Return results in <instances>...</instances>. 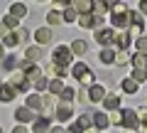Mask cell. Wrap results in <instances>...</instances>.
<instances>
[{
    "mask_svg": "<svg viewBox=\"0 0 147 133\" xmlns=\"http://www.w3.org/2000/svg\"><path fill=\"white\" fill-rule=\"evenodd\" d=\"M71 62H74V54H71V49H69L66 44H59V47L52 49V64H57V67H69Z\"/></svg>",
    "mask_w": 147,
    "mask_h": 133,
    "instance_id": "1",
    "label": "cell"
},
{
    "mask_svg": "<svg viewBox=\"0 0 147 133\" xmlns=\"http://www.w3.org/2000/svg\"><path fill=\"white\" fill-rule=\"evenodd\" d=\"M27 37H30V30H27V27H20V30H15V32H7L5 37L0 40V44H3V47H15V44L25 42Z\"/></svg>",
    "mask_w": 147,
    "mask_h": 133,
    "instance_id": "2",
    "label": "cell"
},
{
    "mask_svg": "<svg viewBox=\"0 0 147 133\" xmlns=\"http://www.w3.org/2000/svg\"><path fill=\"white\" fill-rule=\"evenodd\" d=\"M137 116L132 108H120V128L123 131H137Z\"/></svg>",
    "mask_w": 147,
    "mask_h": 133,
    "instance_id": "3",
    "label": "cell"
},
{
    "mask_svg": "<svg viewBox=\"0 0 147 133\" xmlns=\"http://www.w3.org/2000/svg\"><path fill=\"white\" fill-rule=\"evenodd\" d=\"M76 20H79V27H84V30H98L103 17L96 15V12H88V15H79Z\"/></svg>",
    "mask_w": 147,
    "mask_h": 133,
    "instance_id": "4",
    "label": "cell"
},
{
    "mask_svg": "<svg viewBox=\"0 0 147 133\" xmlns=\"http://www.w3.org/2000/svg\"><path fill=\"white\" fill-rule=\"evenodd\" d=\"M130 20H132V10H125V12H113L110 15V22H113V30H127L130 27Z\"/></svg>",
    "mask_w": 147,
    "mask_h": 133,
    "instance_id": "5",
    "label": "cell"
},
{
    "mask_svg": "<svg viewBox=\"0 0 147 133\" xmlns=\"http://www.w3.org/2000/svg\"><path fill=\"white\" fill-rule=\"evenodd\" d=\"M96 42L103 44V47H110L113 44V40H115V30L113 27H100V30H96Z\"/></svg>",
    "mask_w": 147,
    "mask_h": 133,
    "instance_id": "6",
    "label": "cell"
},
{
    "mask_svg": "<svg viewBox=\"0 0 147 133\" xmlns=\"http://www.w3.org/2000/svg\"><path fill=\"white\" fill-rule=\"evenodd\" d=\"M145 32V17H140V12H132V20H130V27H127V35L130 37H140Z\"/></svg>",
    "mask_w": 147,
    "mask_h": 133,
    "instance_id": "7",
    "label": "cell"
},
{
    "mask_svg": "<svg viewBox=\"0 0 147 133\" xmlns=\"http://www.w3.org/2000/svg\"><path fill=\"white\" fill-rule=\"evenodd\" d=\"M105 94H108V91H105V86L96 81L93 86H88V96H86V99H88L91 104H98V101H103V99H105Z\"/></svg>",
    "mask_w": 147,
    "mask_h": 133,
    "instance_id": "8",
    "label": "cell"
},
{
    "mask_svg": "<svg viewBox=\"0 0 147 133\" xmlns=\"http://www.w3.org/2000/svg\"><path fill=\"white\" fill-rule=\"evenodd\" d=\"M10 86H12L15 91H30V89H32V84L27 81V76L22 74V72L12 74V79H10Z\"/></svg>",
    "mask_w": 147,
    "mask_h": 133,
    "instance_id": "9",
    "label": "cell"
},
{
    "mask_svg": "<svg viewBox=\"0 0 147 133\" xmlns=\"http://www.w3.org/2000/svg\"><path fill=\"white\" fill-rule=\"evenodd\" d=\"M54 116H57V121H59V123L71 121V116H74L71 104H61V106H57V108H54Z\"/></svg>",
    "mask_w": 147,
    "mask_h": 133,
    "instance_id": "10",
    "label": "cell"
},
{
    "mask_svg": "<svg viewBox=\"0 0 147 133\" xmlns=\"http://www.w3.org/2000/svg\"><path fill=\"white\" fill-rule=\"evenodd\" d=\"M103 108H105L108 113L118 111V108H120V94H105V99H103Z\"/></svg>",
    "mask_w": 147,
    "mask_h": 133,
    "instance_id": "11",
    "label": "cell"
},
{
    "mask_svg": "<svg viewBox=\"0 0 147 133\" xmlns=\"http://www.w3.org/2000/svg\"><path fill=\"white\" fill-rule=\"evenodd\" d=\"M71 10L76 15H88V12H93V3L91 0H76V3H71Z\"/></svg>",
    "mask_w": 147,
    "mask_h": 133,
    "instance_id": "12",
    "label": "cell"
},
{
    "mask_svg": "<svg viewBox=\"0 0 147 133\" xmlns=\"http://www.w3.org/2000/svg\"><path fill=\"white\" fill-rule=\"evenodd\" d=\"M52 30H49V27H39V30L34 32V42H37V47H42V44H49L52 42Z\"/></svg>",
    "mask_w": 147,
    "mask_h": 133,
    "instance_id": "13",
    "label": "cell"
},
{
    "mask_svg": "<svg viewBox=\"0 0 147 133\" xmlns=\"http://www.w3.org/2000/svg\"><path fill=\"white\" fill-rule=\"evenodd\" d=\"M130 42H132V37L127 35V32H120V35H115V40H113V44L118 47V52H127Z\"/></svg>",
    "mask_w": 147,
    "mask_h": 133,
    "instance_id": "14",
    "label": "cell"
},
{
    "mask_svg": "<svg viewBox=\"0 0 147 133\" xmlns=\"http://www.w3.org/2000/svg\"><path fill=\"white\" fill-rule=\"evenodd\" d=\"M49 128H52L49 118H34L32 121V133H49Z\"/></svg>",
    "mask_w": 147,
    "mask_h": 133,
    "instance_id": "15",
    "label": "cell"
},
{
    "mask_svg": "<svg viewBox=\"0 0 147 133\" xmlns=\"http://www.w3.org/2000/svg\"><path fill=\"white\" fill-rule=\"evenodd\" d=\"M15 121L20 123V126H22V123H30V121H34V113H32L27 106H22V108L15 111Z\"/></svg>",
    "mask_w": 147,
    "mask_h": 133,
    "instance_id": "16",
    "label": "cell"
},
{
    "mask_svg": "<svg viewBox=\"0 0 147 133\" xmlns=\"http://www.w3.org/2000/svg\"><path fill=\"white\" fill-rule=\"evenodd\" d=\"M130 64H132V69H140V72H147V54H132L130 57Z\"/></svg>",
    "mask_w": 147,
    "mask_h": 133,
    "instance_id": "17",
    "label": "cell"
},
{
    "mask_svg": "<svg viewBox=\"0 0 147 133\" xmlns=\"http://www.w3.org/2000/svg\"><path fill=\"white\" fill-rule=\"evenodd\" d=\"M27 108H30L32 113L42 111V96H39V94H30V96H27Z\"/></svg>",
    "mask_w": 147,
    "mask_h": 133,
    "instance_id": "18",
    "label": "cell"
},
{
    "mask_svg": "<svg viewBox=\"0 0 147 133\" xmlns=\"http://www.w3.org/2000/svg\"><path fill=\"white\" fill-rule=\"evenodd\" d=\"M10 15L15 17V20H22V17L27 15V5L25 3H12L10 5Z\"/></svg>",
    "mask_w": 147,
    "mask_h": 133,
    "instance_id": "19",
    "label": "cell"
},
{
    "mask_svg": "<svg viewBox=\"0 0 147 133\" xmlns=\"http://www.w3.org/2000/svg\"><path fill=\"white\" fill-rule=\"evenodd\" d=\"M88 72H91L88 64H84V62H76V64L71 67V76H74V79H81V76H86Z\"/></svg>",
    "mask_w": 147,
    "mask_h": 133,
    "instance_id": "20",
    "label": "cell"
},
{
    "mask_svg": "<svg viewBox=\"0 0 147 133\" xmlns=\"http://www.w3.org/2000/svg\"><path fill=\"white\" fill-rule=\"evenodd\" d=\"M98 59L103 64H115V49H110V47H103L98 54Z\"/></svg>",
    "mask_w": 147,
    "mask_h": 133,
    "instance_id": "21",
    "label": "cell"
},
{
    "mask_svg": "<svg viewBox=\"0 0 147 133\" xmlns=\"http://www.w3.org/2000/svg\"><path fill=\"white\" fill-rule=\"evenodd\" d=\"M91 123H93V128L103 131V128H108V116H105V113H93V116H91Z\"/></svg>",
    "mask_w": 147,
    "mask_h": 133,
    "instance_id": "22",
    "label": "cell"
},
{
    "mask_svg": "<svg viewBox=\"0 0 147 133\" xmlns=\"http://www.w3.org/2000/svg\"><path fill=\"white\" fill-rule=\"evenodd\" d=\"M15 94H17V91L15 89H12V86L10 84H3V86H0V101H12V99H15Z\"/></svg>",
    "mask_w": 147,
    "mask_h": 133,
    "instance_id": "23",
    "label": "cell"
},
{
    "mask_svg": "<svg viewBox=\"0 0 147 133\" xmlns=\"http://www.w3.org/2000/svg\"><path fill=\"white\" fill-rule=\"evenodd\" d=\"M120 89L125 91V94H137V89H140V84H137V81H132L130 76H127V79H123V81H120Z\"/></svg>",
    "mask_w": 147,
    "mask_h": 133,
    "instance_id": "24",
    "label": "cell"
},
{
    "mask_svg": "<svg viewBox=\"0 0 147 133\" xmlns=\"http://www.w3.org/2000/svg\"><path fill=\"white\" fill-rule=\"evenodd\" d=\"M69 49H71V54H86V49H88V44H86L84 40H74V42L69 44Z\"/></svg>",
    "mask_w": 147,
    "mask_h": 133,
    "instance_id": "25",
    "label": "cell"
},
{
    "mask_svg": "<svg viewBox=\"0 0 147 133\" xmlns=\"http://www.w3.org/2000/svg\"><path fill=\"white\" fill-rule=\"evenodd\" d=\"M47 89H49V94H52V96H59V94L64 91V81H61V79H52V81L47 84Z\"/></svg>",
    "mask_w": 147,
    "mask_h": 133,
    "instance_id": "26",
    "label": "cell"
},
{
    "mask_svg": "<svg viewBox=\"0 0 147 133\" xmlns=\"http://www.w3.org/2000/svg\"><path fill=\"white\" fill-rule=\"evenodd\" d=\"M20 62H22V59L17 57V54H10V57H5V59H3V67H5V69L10 72V69H15V67H20Z\"/></svg>",
    "mask_w": 147,
    "mask_h": 133,
    "instance_id": "27",
    "label": "cell"
},
{
    "mask_svg": "<svg viewBox=\"0 0 147 133\" xmlns=\"http://www.w3.org/2000/svg\"><path fill=\"white\" fill-rule=\"evenodd\" d=\"M39 47H27V52H25V59L27 62H34V64H39Z\"/></svg>",
    "mask_w": 147,
    "mask_h": 133,
    "instance_id": "28",
    "label": "cell"
},
{
    "mask_svg": "<svg viewBox=\"0 0 147 133\" xmlns=\"http://www.w3.org/2000/svg\"><path fill=\"white\" fill-rule=\"evenodd\" d=\"M76 126H79L81 131H88V128H93V123H91V116H88V113H81L79 121H76Z\"/></svg>",
    "mask_w": 147,
    "mask_h": 133,
    "instance_id": "29",
    "label": "cell"
},
{
    "mask_svg": "<svg viewBox=\"0 0 147 133\" xmlns=\"http://www.w3.org/2000/svg\"><path fill=\"white\" fill-rule=\"evenodd\" d=\"M59 96H61V99H64V104H71L74 99H76V91H74L71 86H64V91H61V94H59Z\"/></svg>",
    "mask_w": 147,
    "mask_h": 133,
    "instance_id": "30",
    "label": "cell"
},
{
    "mask_svg": "<svg viewBox=\"0 0 147 133\" xmlns=\"http://www.w3.org/2000/svg\"><path fill=\"white\" fill-rule=\"evenodd\" d=\"M76 17H79V15L71 10V5L64 8V12H61V20H64V22H76Z\"/></svg>",
    "mask_w": 147,
    "mask_h": 133,
    "instance_id": "31",
    "label": "cell"
},
{
    "mask_svg": "<svg viewBox=\"0 0 147 133\" xmlns=\"http://www.w3.org/2000/svg\"><path fill=\"white\" fill-rule=\"evenodd\" d=\"M47 22H49V25H52V27H57L59 22H61V15H59L57 10H52V12H47Z\"/></svg>",
    "mask_w": 147,
    "mask_h": 133,
    "instance_id": "32",
    "label": "cell"
},
{
    "mask_svg": "<svg viewBox=\"0 0 147 133\" xmlns=\"http://www.w3.org/2000/svg\"><path fill=\"white\" fill-rule=\"evenodd\" d=\"M49 72H52L57 79H61V76H66V67H57V64H49Z\"/></svg>",
    "mask_w": 147,
    "mask_h": 133,
    "instance_id": "33",
    "label": "cell"
},
{
    "mask_svg": "<svg viewBox=\"0 0 147 133\" xmlns=\"http://www.w3.org/2000/svg\"><path fill=\"white\" fill-rule=\"evenodd\" d=\"M132 81H137V84H142V81H147V72H140V69H132Z\"/></svg>",
    "mask_w": 147,
    "mask_h": 133,
    "instance_id": "34",
    "label": "cell"
},
{
    "mask_svg": "<svg viewBox=\"0 0 147 133\" xmlns=\"http://www.w3.org/2000/svg\"><path fill=\"white\" fill-rule=\"evenodd\" d=\"M130 62V54L127 52H115V64L118 67H123V64H127Z\"/></svg>",
    "mask_w": 147,
    "mask_h": 133,
    "instance_id": "35",
    "label": "cell"
},
{
    "mask_svg": "<svg viewBox=\"0 0 147 133\" xmlns=\"http://www.w3.org/2000/svg\"><path fill=\"white\" fill-rule=\"evenodd\" d=\"M3 25H5L7 30H10V27H20V20H15L12 15H5V17H3Z\"/></svg>",
    "mask_w": 147,
    "mask_h": 133,
    "instance_id": "36",
    "label": "cell"
},
{
    "mask_svg": "<svg viewBox=\"0 0 147 133\" xmlns=\"http://www.w3.org/2000/svg\"><path fill=\"white\" fill-rule=\"evenodd\" d=\"M79 84H84V86H93V84H96V76L88 72L86 76H81V79H79Z\"/></svg>",
    "mask_w": 147,
    "mask_h": 133,
    "instance_id": "37",
    "label": "cell"
},
{
    "mask_svg": "<svg viewBox=\"0 0 147 133\" xmlns=\"http://www.w3.org/2000/svg\"><path fill=\"white\" fill-rule=\"evenodd\" d=\"M135 116H137V123H147V106L137 108V111H135Z\"/></svg>",
    "mask_w": 147,
    "mask_h": 133,
    "instance_id": "38",
    "label": "cell"
},
{
    "mask_svg": "<svg viewBox=\"0 0 147 133\" xmlns=\"http://www.w3.org/2000/svg\"><path fill=\"white\" fill-rule=\"evenodd\" d=\"M135 44H137V49H140V54H147V37H137Z\"/></svg>",
    "mask_w": 147,
    "mask_h": 133,
    "instance_id": "39",
    "label": "cell"
},
{
    "mask_svg": "<svg viewBox=\"0 0 147 133\" xmlns=\"http://www.w3.org/2000/svg\"><path fill=\"white\" fill-rule=\"evenodd\" d=\"M47 84H49V81L44 79V76H39V79H34V81H32V86H34L37 91H42V89H47Z\"/></svg>",
    "mask_w": 147,
    "mask_h": 133,
    "instance_id": "40",
    "label": "cell"
},
{
    "mask_svg": "<svg viewBox=\"0 0 147 133\" xmlns=\"http://www.w3.org/2000/svg\"><path fill=\"white\" fill-rule=\"evenodd\" d=\"M140 17H147V0L140 3Z\"/></svg>",
    "mask_w": 147,
    "mask_h": 133,
    "instance_id": "41",
    "label": "cell"
},
{
    "mask_svg": "<svg viewBox=\"0 0 147 133\" xmlns=\"http://www.w3.org/2000/svg\"><path fill=\"white\" fill-rule=\"evenodd\" d=\"M49 133H66V128H61V126H52V128H49Z\"/></svg>",
    "mask_w": 147,
    "mask_h": 133,
    "instance_id": "42",
    "label": "cell"
},
{
    "mask_svg": "<svg viewBox=\"0 0 147 133\" xmlns=\"http://www.w3.org/2000/svg\"><path fill=\"white\" fill-rule=\"evenodd\" d=\"M12 133H30V131H27L25 126H20V123H17V126H15V131H12Z\"/></svg>",
    "mask_w": 147,
    "mask_h": 133,
    "instance_id": "43",
    "label": "cell"
},
{
    "mask_svg": "<svg viewBox=\"0 0 147 133\" xmlns=\"http://www.w3.org/2000/svg\"><path fill=\"white\" fill-rule=\"evenodd\" d=\"M5 35H7V27H5V25H3V22H0V40L5 37Z\"/></svg>",
    "mask_w": 147,
    "mask_h": 133,
    "instance_id": "44",
    "label": "cell"
},
{
    "mask_svg": "<svg viewBox=\"0 0 147 133\" xmlns=\"http://www.w3.org/2000/svg\"><path fill=\"white\" fill-rule=\"evenodd\" d=\"M3 54H5V47H3V44H0V59H3Z\"/></svg>",
    "mask_w": 147,
    "mask_h": 133,
    "instance_id": "45",
    "label": "cell"
},
{
    "mask_svg": "<svg viewBox=\"0 0 147 133\" xmlns=\"http://www.w3.org/2000/svg\"><path fill=\"white\" fill-rule=\"evenodd\" d=\"M123 133H137V131H123Z\"/></svg>",
    "mask_w": 147,
    "mask_h": 133,
    "instance_id": "46",
    "label": "cell"
},
{
    "mask_svg": "<svg viewBox=\"0 0 147 133\" xmlns=\"http://www.w3.org/2000/svg\"><path fill=\"white\" fill-rule=\"evenodd\" d=\"M0 133H3V126H0Z\"/></svg>",
    "mask_w": 147,
    "mask_h": 133,
    "instance_id": "47",
    "label": "cell"
},
{
    "mask_svg": "<svg viewBox=\"0 0 147 133\" xmlns=\"http://www.w3.org/2000/svg\"><path fill=\"white\" fill-rule=\"evenodd\" d=\"M0 86H3V84H0Z\"/></svg>",
    "mask_w": 147,
    "mask_h": 133,
    "instance_id": "48",
    "label": "cell"
}]
</instances>
